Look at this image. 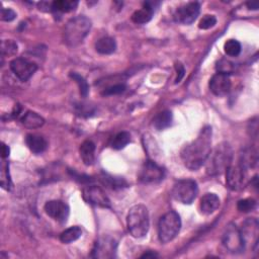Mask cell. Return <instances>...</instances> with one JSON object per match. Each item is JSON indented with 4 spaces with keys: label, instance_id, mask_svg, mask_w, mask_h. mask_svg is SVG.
<instances>
[{
    "label": "cell",
    "instance_id": "obj_1",
    "mask_svg": "<svg viewBox=\"0 0 259 259\" xmlns=\"http://www.w3.org/2000/svg\"><path fill=\"white\" fill-rule=\"evenodd\" d=\"M212 151V128L201 129L198 136L185 145L181 151V159L186 168L195 171L205 164Z\"/></svg>",
    "mask_w": 259,
    "mask_h": 259
},
{
    "label": "cell",
    "instance_id": "obj_2",
    "mask_svg": "<svg viewBox=\"0 0 259 259\" xmlns=\"http://www.w3.org/2000/svg\"><path fill=\"white\" fill-rule=\"evenodd\" d=\"M233 150L232 147L223 142L216 146L214 151L210 153V156L205 162V170L210 176H218L226 172L227 168L232 164Z\"/></svg>",
    "mask_w": 259,
    "mask_h": 259
},
{
    "label": "cell",
    "instance_id": "obj_3",
    "mask_svg": "<svg viewBox=\"0 0 259 259\" xmlns=\"http://www.w3.org/2000/svg\"><path fill=\"white\" fill-rule=\"evenodd\" d=\"M91 29V21L84 17L78 16L71 19L64 30V40L69 47H76L82 44Z\"/></svg>",
    "mask_w": 259,
    "mask_h": 259
},
{
    "label": "cell",
    "instance_id": "obj_4",
    "mask_svg": "<svg viewBox=\"0 0 259 259\" xmlns=\"http://www.w3.org/2000/svg\"><path fill=\"white\" fill-rule=\"evenodd\" d=\"M127 225L133 237H144L150 227L148 209L144 204H136L131 208L127 217Z\"/></svg>",
    "mask_w": 259,
    "mask_h": 259
},
{
    "label": "cell",
    "instance_id": "obj_5",
    "mask_svg": "<svg viewBox=\"0 0 259 259\" xmlns=\"http://www.w3.org/2000/svg\"><path fill=\"white\" fill-rule=\"evenodd\" d=\"M181 220L176 212H168L161 217L158 224V237L161 243H169L179 233Z\"/></svg>",
    "mask_w": 259,
    "mask_h": 259
},
{
    "label": "cell",
    "instance_id": "obj_6",
    "mask_svg": "<svg viewBox=\"0 0 259 259\" xmlns=\"http://www.w3.org/2000/svg\"><path fill=\"white\" fill-rule=\"evenodd\" d=\"M198 193V187L192 179L178 180L172 188L171 194L173 198L183 204H190Z\"/></svg>",
    "mask_w": 259,
    "mask_h": 259
},
{
    "label": "cell",
    "instance_id": "obj_7",
    "mask_svg": "<svg viewBox=\"0 0 259 259\" xmlns=\"http://www.w3.org/2000/svg\"><path fill=\"white\" fill-rule=\"evenodd\" d=\"M222 243L225 249L232 254H239L244 251L245 243L240 229L235 224H229L222 237Z\"/></svg>",
    "mask_w": 259,
    "mask_h": 259
},
{
    "label": "cell",
    "instance_id": "obj_8",
    "mask_svg": "<svg viewBox=\"0 0 259 259\" xmlns=\"http://www.w3.org/2000/svg\"><path fill=\"white\" fill-rule=\"evenodd\" d=\"M82 196L87 203L109 209L111 208V200L105 190L97 185H87L82 190Z\"/></svg>",
    "mask_w": 259,
    "mask_h": 259
},
{
    "label": "cell",
    "instance_id": "obj_9",
    "mask_svg": "<svg viewBox=\"0 0 259 259\" xmlns=\"http://www.w3.org/2000/svg\"><path fill=\"white\" fill-rule=\"evenodd\" d=\"M247 170L239 163L231 164L226 170V182L230 189L240 190L246 184Z\"/></svg>",
    "mask_w": 259,
    "mask_h": 259
},
{
    "label": "cell",
    "instance_id": "obj_10",
    "mask_svg": "<svg viewBox=\"0 0 259 259\" xmlns=\"http://www.w3.org/2000/svg\"><path fill=\"white\" fill-rule=\"evenodd\" d=\"M164 175L165 172L161 166L152 160H147L140 170L139 179L146 184L157 183L164 178Z\"/></svg>",
    "mask_w": 259,
    "mask_h": 259
},
{
    "label": "cell",
    "instance_id": "obj_11",
    "mask_svg": "<svg viewBox=\"0 0 259 259\" xmlns=\"http://www.w3.org/2000/svg\"><path fill=\"white\" fill-rule=\"evenodd\" d=\"M11 69L21 81H28L37 71L38 66L25 58H16L11 62Z\"/></svg>",
    "mask_w": 259,
    "mask_h": 259
},
{
    "label": "cell",
    "instance_id": "obj_12",
    "mask_svg": "<svg viewBox=\"0 0 259 259\" xmlns=\"http://www.w3.org/2000/svg\"><path fill=\"white\" fill-rule=\"evenodd\" d=\"M200 6L197 3H189L176 10L174 13V21L182 25H191L198 17Z\"/></svg>",
    "mask_w": 259,
    "mask_h": 259
},
{
    "label": "cell",
    "instance_id": "obj_13",
    "mask_svg": "<svg viewBox=\"0 0 259 259\" xmlns=\"http://www.w3.org/2000/svg\"><path fill=\"white\" fill-rule=\"evenodd\" d=\"M117 252V242L112 237H102L98 239L92 250L94 258H114Z\"/></svg>",
    "mask_w": 259,
    "mask_h": 259
},
{
    "label": "cell",
    "instance_id": "obj_14",
    "mask_svg": "<svg viewBox=\"0 0 259 259\" xmlns=\"http://www.w3.org/2000/svg\"><path fill=\"white\" fill-rule=\"evenodd\" d=\"M69 206L62 200H50L45 204V212L55 221L63 224L69 217Z\"/></svg>",
    "mask_w": 259,
    "mask_h": 259
},
{
    "label": "cell",
    "instance_id": "obj_15",
    "mask_svg": "<svg viewBox=\"0 0 259 259\" xmlns=\"http://www.w3.org/2000/svg\"><path fill=\"white\" fill-rule=\"evenodd\" d=\"M210 89L217 96L226 95L231 89L230 76L224 73H216L210 80Z\"/></svg>",
    "mask_w": 259,
    "mask_h": 259
},
{
    "label": "cell",
    "instance_id": "obj_16",
    "mask_svg": "<svg viewBox=\"0 0 259 259\" xmlns=\"http://www.w3.org/2000/svg\"><path fill=\"white\" fill-rule=\"evenodd\" d=\"M245 246L248 243V241H251V244L253 245L254 249L258 247V222L254 218L247 219L243 225L242 229L240 230Z\"/></svg>",
    "mask_w": 259,
    "mask_h": 259
},
{
    "label": "cell",
    "instance_id": "obj_17",
    "mask_svg": "<svg viewBox=\"0 0 259 259\" xmlns=\"http://www.w3.org/2000/svg\"><path fill=\"white\" fill-rule=\"evenodd\" d=\"M199 206L203 215H211L219 209L220 198L215 193H205L200 199Z\"/></svg>",
    "mask_w": 259,
    "mask_h": 259
},
{
    "label": "cell",
    "instance_id": "obj_18",
    "mask_svg": "<svg viewBox=\"0 0 259 259\" xmlns=\"http://www.w3.org/2000/svg\"><path fill=\"white\" fill-rule=\"evenodd\" d=\"M153 5H155V4L145 3L143 9L136 11L133 14L132 21L138 25H143V24H147L148 22H150L153 17L154 9H155V7H153Z\"/></svg>",
    "mask_w": 259,
    "mask_h": 259
},
{
    "label": "cell",
    "instance_id": "obj_19",
    "mask_svg": "<svg viewBox=\"0 0 259 259\" xmlns=\"http://www.w3.org/2000/svg\"><path fill=\"white\" fill-rule=\"evenodd\" d=\"M26 143H27L29 149L35 154L43 153L48 147V143H47L46 139L44 137H42L40 135H36V134H29L26 138Z\"/></svg>",
    "mask_w": 259,
    "mask_h": 259
},
{
    "label": "cell",
    "instance_id": "obj_20",
    "mask_svg": "<svg viewBox=\"0 0 259 259\" xmlns=\"http://www.w3.org/2000/svg\"><path fill=\"white\" fill-rule=\"evenodd\" d=\"M80 157L83 161V163L87 166H90L95 161V144L90 141L86 140L84 141L79 149Z\"/></svg>",
    "mask_w": 259,
    "mask_h": 259
},
{
    "label": "cell",
    "instance_id": "obj_21",
    "mask_svg": "<svg viewBox=\"0 0 259 259\" xmlns=\"http://www.w3.org/2000/svg\"><path fill=\"white\" fill-rule=\"evenodd\" d=\"M238 163L247 171L254 168L257 164V152L253 148L244 149L239 156Z\"/></svg>",
    "mask_w": 259,
    "mask_h": 259
},
{
    "label": "cell",
    "instance_id": "obj_22",
    "mask_svg": "<svg viewBox=\"0 0 259 259\" xmlns=\"http://www.w3.org/2000/svg\"><path fill=\"white\" fill-rule=\"evenodd\" d=\"M21 121H22V124L28 129H38L45 124V120L43 117L31 111L24 114Z\"/></svg>",
    "mask_w": 259,
    "mask_h": 259
},
{
    "label": "cell",
    "instance_id": "obj_23",
    "mask_svg": "<svg viewBox=\"0 0 259 259\" xmlns=\"http://www.w3.org/2000/svg\"><path fill=\"white\" fill-rule=\"evenodd\" d=\"M95 49L99 54L111 55L117 50V43L115 39L111 37H103L99 39L95 44Z\"/></svg>",
    "mask_w": 259,
    "mask_h": 259
},
{
    "label": "cell",
    "instance_id": "obj_24",
    "mask_svg": "<svg viewBox=\"0 0 259 259\" xmlns=\"http://www.w3.org/2000/svg\"><path fill=\"white\" fill-rule=\"evenodd\" d=\"M77 7L78 2H73V0H58V2L52 3V13L66 14L75 11Z\"/></svg>",
    "mask_w": 259,
    "mask_h": 259
},
{
    "label": "cell",
    "instance_id": "obj_25",
    "mask_svg": "<svg viewBox=\"0 0 259 259\" xmlns=\"http://www.w3.org/2000/svg\"><path fill=\"white\" fill-rule=\"evenodd\" d=\"M172 113L170 111H163L155 116L153 119V126L156 130L162 131L171 126Z\"/></svg>",
    "mask_w": 259,
    "mask_h": 259
},
{
    "label": "cell",
    "instance_id": "obj_26",
    "mask_svg": "<svg viewBox=\"0 0 259 259\" xmlns=\"http://www.w3.org/2000/svg\"><path fill=\"white\" fill-rule=\"evenodd\" d=\"M82 235V230L78 227V226H74V227H70L68 229H66L64 232L61 233L60 235V240L61 242L65 243V244H70L74 241H76L77 239H79Z\"/></svg>",
    "mask_w": 259,
    "mask_h": 259
},
{
    "label": "cell",
    "instance_id": "obj_27",
    "mask_svg": "<svg viewBox=\"0 0 259 259\" xmlns=\"http://www.w3.org/2000/svg\"><path fill=\"white\" fill-rule=\"evenodd\" d=\"M131 142V135L128 132H121L113 140L112 147L116 150L124 149Z\"/></svg>",
    "mask_w": 259,
    "mask_h": 259
},
{
    "label": "cell",
    "instance_id": "obj_28",
    "mask_svg": "<svg viewBox=\"0 0 259 259\" xmlns=\"http://www.w3.org/2000/svg\"><path fill=\"white\" fill-rule=\"evenodd\" d=\"M241 49H242L241 44L234 39L228 40L224 45V51H225L226 55H228L230 57L239 56V54L241 53Z\"/></svg>",
    "mask_w": 259,
    "mask_h": 259
},
{
    "label": "cell",
    "instance_id": "obj_29",
    "mask_svg": "<svg viewBox=\"0 0 259 259\" xmlns=\"http://www.w3.org/2000/svg\"><path fill=\"white\" fill-rule=\"evenodd\" d=\"M101 181L103 184L108 185L111 188H121L128 185V183L123 178H116L107 174L101 177Z\"/></svg>",
    "mask_w": 259,
    "mask_h": 259
},
{
    "label": "cell",
    "instance_id": "obj_30",
    "mask_svg": "<svg viewBox=\"0 0 259 259\" xmlns=\"http://www.w3.org/2000/svg\"><path fill=\"white\" fill-rule=\"evenodd\" d=\"M70 77L78 84L79 89H80V94L83 97H86L88 94V91H89V86H88L87 82L85 81V79L81 75H79L78 73H75V72H72L70 74Z\"/></svg>",
    "mask_w": 259,
    "mask_h": 259
},
{
    "label": "cell",
    "instance_id": "obj_31",
    "mask_svg": "<svg viewBox=\"0 0 259 259\" xmlns=\"http://www.w3.org/2000/svg\"><path fill=\"white\" fill-rule=\"evenodd\" d=\"M12 179L10 176V171H9V164L4 161L3 165H2V186L7 189L10 190L12 188Z\"/></svg>",
    "mask_w": 259,
    "mask_h": 259
},
{
    "label": "cell",
    "instance_id": "obj_32",
    "mask_svg": "<svg viewBox=\"0 0 259 259\" xmlns=\"http://www.w3.org/2000/svg\"><path fill=\"white\" fill-rule=\"evenodd\" d=\"M18 52V45L12 40H6L2 45L3 56H14Z\"/></svg>",
    "mask_w": 259,
    "mask_h": 259
},
{
    "label": "cell",
    "instance_id": "obj_33",
    "mask_svg": "<svg viewBox=\"0 0 259 259\" xmlns=\"http://www.w3.org/2000/svg\"><path fill=\"white\" fill-rule=\"evenodd\" d=\"M237 208L242 213H249L256 208V201L253 198H244L238 201Z\"/></svg>",
    "mask_w": 259,
    "mask_h": 259
},
{
    "label": "cell",
    "instance_id": "obj_34",
    "mask_svg": "<svg viewBox=\"0 0 259 259\" xmlns=\"http://www.w3.org/2000/svg\"><path fill=\"white\" fill-rule=\"evenodd\" d=\"M126 84L124 83H118V84H114L110 87H107L106 89H103L102 91V95L109 96V95H117V94H121L126 90Z\"/></svg>",
    "mask_w": 259,
    "mask_h": 259
},
{
    "label": "cell",
    "instance_id": "obj_35",
    "mask_svg": "<svg viewBox=\"0 0 259 259\" xmlns=\"http://www.w3.org/2000/svg\"><path fill=\"white\" fill-rule=\"evenodd\" d=\"M217 69L220 73H224V74H227L229 75L230 73H232L235 69V66L232 62H230L229 60H220L218 62V65H217Z\"/></svg>",
    "mask_w": 259,
    "mask_h": 259
},
{
    "label": "cell",
    "instance_id": "obj_36",
    "mask_svg": "<svg viewBox=\"0 0 259 259\" xmlns=\"http://www.w3.org/2000/svg\"><path fill=\"white\" fill-rule=\"evenodd\" d=\"M216 24H217V19L214 16L206 15L200 20L198 28L200 30H209V29H212L213 27H215Z\"/></svg>",
    "mask_w": 259,
    "mask_h": 259
},
{
    "label": "cell",
    "instance_id": "obj_37",
    "mask_svg": "<svg viewBox=\"0 0 259 259\" xmlns=\"http://www.w3.org/2000/svg\"><path fill=\"white\" fill-rule=\"evenodd\" d=\"M17 18V14L11 9L2 10V20L4 22H12Z\"/></svg>",
    "mask_w": 259,
    "mask_h": 259
},
{
    "label": "cell",
    "instance_id": "obj_38",
    "mask_svg": "<svg viewBox=\"0 0 259 259\" xmlns=\"http://www.w3.org/2000/svg\"><path fill=\"white\" fill-rule=\"evenodd\" d=\"M175 69H176V72H177V77H176L175 82L178 83V82H180L181 79L183 78L184 73H185V70H184V67H183L180 63H176V64H175Z\"/></svg>",
    "mask_w": 259,
    "mask_h": 259
},
{
    "label": "cell",
    "instance_id": "obj_39",
    "mask_svg": "<svg viewBox=\"0 0 259 259\" xmlns=\"http://www.w3.org/2000/svg\"><path fill=\"white\" fill-rule=\"evenodd\" d=\"M38 8L40 11L42 12H46V13H52V3H48V2H42L38 4Z\"/></svg>",
    "mask_w": 259,
    "mask_h": 259
},
{
    "label": "cell",
    "instance_id": "obj_40",
    "mask_svg": "<svg viewBox=\"0 0 259 259\" xmlns=\"http://www.w3.org/2000/svg\"><path fill=\"white\" fill-rule=\"evenodd\" d=\"M10 147L8 145H6L5 143H3V147H2V156L3 158H7L10 156Z\"/></svg>",
    "mask_w": 259,
    "mask_h": 259
},
{
    "label": "cell",
    "instance_id": "obj_41",
    "mask_svg": "<svg viewBox=\"0 0 259 259\" xmlns=\"http://www.w3.org/2000/svg\"><path fill=\"white\" fill-rule=\"evenodd\" d=\"M141 257H142V258H155V257H158V254H156L155 252L149 251V252L144 253Z\"/></svg>",
    "mask_w": 259,
    "mask_h": 259
},
{
    "label": "cell",
    "instance_id": "obj_42",
    "mask_svg": "<svg viewBox=\"0 0 259 259\" xmlns=\"http://www.w3.org/2000/svg\"><path fill=\"white\" fill-rule=\"evenodd\" d=\"M246 6H247V8L249 9V10H252V11H257L258 10V4L257 3H247L246 4Z\"/></svg>",
    "mask_w": 259,
    "mask_h": 259
}]
</instances>
